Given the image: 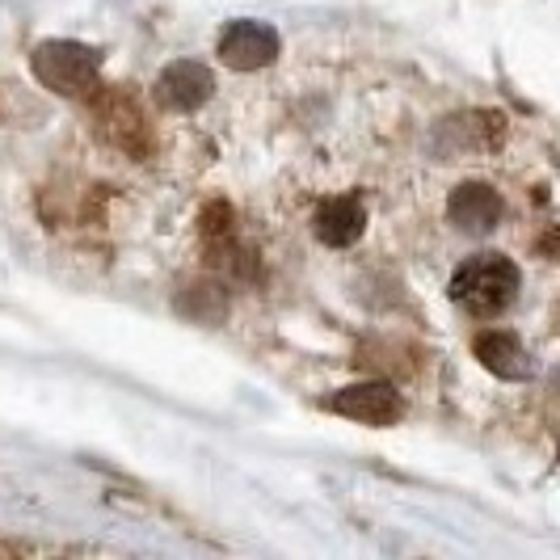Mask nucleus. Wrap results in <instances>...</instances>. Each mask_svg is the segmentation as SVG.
<instances>
[{"instance_id": "obj_1", "label": "nucleus", "mask_w": 560, "mask_h": 560, "mask_svg": "<svg viewBox=\"0 0 560 560\" xmlns=\"http://www.w3.org/2000/svg\"><path fill=\"white\" fill-rule=\"evenodd\" d=\"M514 295H518V266L502 253L468 257L451 279V300L472 316H498L514 304Z\"/></svg>"}, {"instance_id": "obj_2", "label": "nucleus", "mask_w": 560, "mask_h": 560, "mask_svg": "<svg viewBox=\"0 0 560 560\" xmlns=\"http://www.w3.org/2000/svg\"><path fill=\"white\" fill-rule=\"evenodd\" d=\"M34 77L56 89V93H68V97H81L97 84V51L84 47V43H63V38H51V43H38L34 47Z\"/></svg>"}, {"instance_id": "obj_3", "label": "nucleus", "mask_w": 560, "mask_h": 560, "mask_svg": "<svg viewBox=\"0 0 560 560\" xmlns=\"http://www.w3.org/2000/svg\"><path fill=\"white\" fill-rule=\"evenodd\" d=\"M279 56V34L261 22H232L220 38V59L236 72H257Z\"/></svg>"}, {"instance_id": "obj_4", "label": "nucleus", "mask_w": 560, "mask_h": 560, "mask_svg": "<svg viewBox=\"0 0 560 560\" xmlns=\"http://www.w3.org/2000/svg\"><path fill=\"white\" fill-rule=\"evenodd\" d=\"M329 409L350 421H366V425H393V421L405 413L400 393L388 388V384H354V388L337 393L334 400H329Z\"/></svg>"}, {"instance_id": "obj_5", "label": "nucleus", "mask_w": 560, "mask_h": 560, "mask_svg": "<svg viewBox=\"0 0 560 560\" xmlns=\"http://www.w3.org/2000/svg\"><path fill=\"white\" fill-rule=\"evenodd\" d=\"M211 89H215V77L202 63L177 59V63H168L165 72H161V81H156V102L165 110H198L211 97Z\"/></svg>"}, {"instance_id": "obj_6", "label": "nucleus", "mask_w": 560, "mask_h": 560, "mask_svg": "<svg viewBox=\"0 0 560 560\" xmlns=\"http://www.w3.org/2000/svg\"><path fill=\"white\" fill-rule=\"evenodd\" d=\"M316 236L329 245V249H346V245H354L359 236H363L366 228V207L359 202L354 195H341V198H329L320 211H316Z\"/></svg>"}, {"instance_id": "obj_7", "label": "nucleus", "mask_w": 560, "mask_h": 560, "mask_svg": "<svg viewBox=\"0 0 560 560\" xmlns=\"http://www.w3.org/2000/svg\"><path fill=\"white\" fill-rule=\"evenodd\" d=\"M447 211L464 232H493L498 220H502V198H498V190H489V186L468 182V186H459L451 195Z\"/></svg>"}, {"instance_id": "obj_8", "label": "nucleus", "mask_w": 560, "mask_h": 560, "mask_svg": "<svg viewBox=\"0 0 560 560\" xmlns=\"http://www.w3.org/2000/svg\"><path fill=\"white\" fill-rule=\"evenodd\" d=\"M477 359L493 375H502V380H527L532 375V359H527V350H523V341L514 334H502V329H489V334L477 337Z\"/></svg>"}]
</instances>
